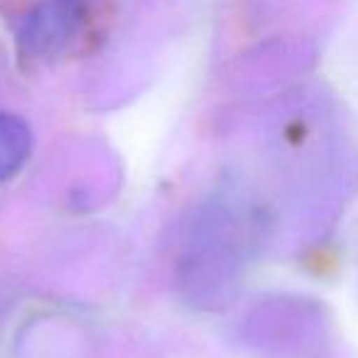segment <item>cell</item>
<instances>
[{
  "label": "cell",
  "instance_id": "1",
  "mask_svg": "<svg viewBox=\"0 0 358 358\" xmlns=\"http://www.w3.org/2000/svg\"><path fill=\"white\" fill-rule=\"evenodd\" d=\"M91 0H47L22 27V50L32 57L57 55L79 30Z\"/></svg>",
  "mask_w": 358,
  "mask_h": 358
},
{
  "label": "cell",
  "instance_id": "2",
  "mask_svg": "<svg viewBox=\"0 0 358 358\" xmlns=\"http://www.w3.org/2000/svg\"><path fill=\"white\" fill-rule=\"evenodd\" d=\"M32 150V133L25 120L17 115L0 113V182L10 179L25 159L30 157Z\"/></svg>",
  "mask_w": 358,
  "mask_h": 358
}]
</instances>
